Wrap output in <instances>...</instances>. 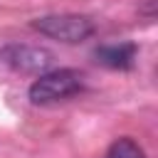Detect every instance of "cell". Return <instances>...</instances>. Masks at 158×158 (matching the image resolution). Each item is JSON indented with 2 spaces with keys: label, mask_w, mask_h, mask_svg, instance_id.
Here are the masks:
<instances>
[{
  "label": "cell",
  "mask_w": 158,
  "mask_h": 158,
  "mask_svg": "<svg viewBox=\"0 0 158 158\" xmlns=\"http://www.w3.org/2000/svg\"><path fill=\"white\" fill-rule=\"evenodd\" d=\"M81 86H84L81 72L62 67V69H52V72L40 74L30 84L27 96L35 106H47V104H57V101L74 96L77 91H81Z\"/></svg>",
  "instance_id": "cell-1"
},
{
  "label": "cell",
  "mask_w": 158,
  "mask_h": 158,
  "mask_svg": "<svg viewBox=\"0 0 158 158\" xmlns=\"http://www.w3.org/2000/svg\"><path fill=\"white\" fill-rule=\"evenodd\" d=\"M32 27L40 35H47L52 40L67 42V44H77L89 40L96 32V25L91 17L86 15H74V12H59V15H44L37 17L32 22Z\"/></svg>",
  "instance_id": "cell-2"
},
{
  "label": "cell",
  "mask_w": 158,
  "mask_h": 158,
  "mask_svg": "<svg viewBox=\"0 0 158 158\" xmlns=\"http://www.w3.org/2000/svg\"><path fill=\"white\" fill-rule=\"evenodd\" d=\"M0 57L7 67L22 74H44L54 59L52 52L42 47H32V44H7L0 52Z\"/></svg>",
  "instance_id": "cell-3"
},
{
  "label": "cell",
  "mask_w": 158,
  "mask_h": 158,
  "mask_svg": "<svg viewBox=\"0 0 158 158\" xmlns=\"http://www.w3.org/2000/svg\"><path fill=\"white\" fill-rule=\"evenodd\" d=\"M136 44L133 42H118V44H104L96 47L94 57L99 64L109 67V69H131L136 62Z\"/></svg>",
  "instance_id": "cell-4"
},
{
  "label": "cell",
  "mask_w": 158,
  "mask_h": 158,
  "mask_svg": "<svg viewBox=\"0 0 158 158\" xmlns=\"http://www.w3.org/2000/svg\"><path fill=\"white\" fill-rule=\"evenodd\" d=\"M106 158H148V156H146V151H143L133 138L123 136V138H116V141L109 146Z\"/></svg>",
  "instance_id": "cell-5"
}]
</instances>
